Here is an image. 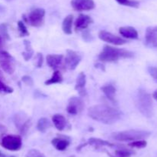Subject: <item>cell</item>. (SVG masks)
<instances>
[{"instance_id": "cell-23", "label": "cell", "mask_w": 157, "mask_h": 157, "mask_svg": "<svg viewBox=\"0 0 157 157\" xmlns=\"http://www.w3.org/2000/svg\"><path fill=\"white\" fill-rule=\"evenodd\" d=\"M62 81H63L62 74L61 73L60 71L55 70V72H53V75H52V77L44 82V84H45L46 86H50V85L61 83H62Z\"/></svg>"}, {"instance_id": "cell-18", "label": "cell", "mask_w": 157, "mask_h": 157, "mask_svg": "<svg viewBox=\"0 0 157 157\" xmlns=\"http://www.w3.org/2000/svg\"><path fill=\"white\" fill-rule=\"evenodd\" d=\"M52 122L58 130L62 131L67 126V120L61 114H55L52 116Z\"/></svg>"}, {"instance_id": "cell-1", "label": "cell", "mask_w": 157, "mask_h": 157, "mask_svg": "<svg viewBox=\"0 0 157 157\" xmlns=\"http://www.w3.org/2000/svg\"><path fill=\"white\" fill-rule=\"evenodd\" d=\"M87 115L92 119L107 125L117 123L121 118L122 113L117 109L108 105L99 104L91 106L87 110Z\"/></svg>"}, {"instance_id": "cell-24", "label": "cell", "mask_w": 157, "mask_h": 157, "mask_svg": "<svg viewBox=\"0 0 157 157\" xmlns=\"http://www.w3.org/2000/svg\"><path fill=\"white\" fill-rule=\"evenodd\" d=\"M51 127H52L51 122L47 118H44V117L39 119L38 123H37V129L39 132H43V133L45 132Z\"/></svg>"}, {"instance_id": "cell-25", "label": "cell", "mask_w": 157, "mask_h": 157, "mask_svg": "<svg viewBox=\"0 0 157 157\" xmlns=\"http://www.w3.org/2000/svg\"><path fill=\"white\" fill-rule=\"evenodd\" d=\"M24 46L25 47V52H23L21 53L23 58L25 61H29L32 57L34 54V50L32 47V44L28 40H24Z\"/></svg>"}, {"instance_id": "cell-11", "label": "cell", "mask_w": 157, "mask_h": 157, "mask_svg": "<svg viewBox=\"0 0 157 157\" xmlns=\"http://www.w3.org/2000/svg\"><path fill=\"white\" fill-rule=\"evenodd\" d=\"M71 5L72 8L78 12L90 11L95 8L94 0H71Z\"/></svg>"}, {"instance_id": "cell-39", "label": "cell", "mask_w": 157, "mask_h": 157, "mask_svg": "<svg viewBox=\"0 0 157 157\" xmlns=\"http://www.w3.org/2000/svg\"><path fill=\"white\" fill-rule=\"evenodd\" d=\"M3 79H4V76H3L2 72L0 71V81H3Z\"/></svg>"}, {"instance_id": "cell-21", "label": "cell", "mask_w": 157, "mask_h": 157, "mask_svg": "<svg viewBox=\"0 0 157 157\" xmlns=\"http://www.w3.org/2000/svg\"><path fill=\"white\" fill-rule=\"evenodd\" d=\"M74 16L72 15H68L64 18L62 22V30L66 35L72 34V24H73Z\"/></svg>"}, {"instance_id": "cell-12", "label": "cell", "mask_w": 157, "mask_h": 157, "mask_svg": "<svg viewBox=\"0 0 157 157\" xmlns=\"http://www.w3.org/2000/svg\"><path fill=\"white\" fill-rule=\"evenodd\" d=\"M145 42L149 47L157 48V26H150L146 30Z\"/></svg>"}, {"instance_id": "cell-16", "label": "cell", "mask_w": 157, "mask_h": 157, "mask_svg": "<svg viewBox=\"0 0 157 157\" xmlns=\"http://www.w3.org/2000/svg\"><path fill=\"white\" fill-rule=\"evenodd\" d=\"M119 32L121 35L127 38L136 39L138 38V32L136 29L131 26H124L119 29Z\"/></svg>"}, {"instance_id": "cell-28", "label": "cell", "mask_w": 157, "mask_h": 157, "mask_svg": "<svg viewBox=\"0 0 157 157\" xmlns=\"http://www.w3.org/2000/svg\"><path fill=\"white\" fill-rule=\"evenodd\" d=\"M120 5L125 6H129V7L138 8L140 6V2L137 1H133V0H116Z\"/></svg>"}, {"instance_id": "cell-41", "label": "cell", "mask_w": 157, "mask_h": 157, "mask_svg": "<svg viewBox=\"0 0 157 157\" xmlns=\"http://www.w3.org/2000/svg\"><path fill=\"white\" fill-rule=\"evenodd\" d=\"M2 40H3V39H2V38H1V37H0V45H1V43H2Z\"/></svg>"}, {"instance_id": "cell-9", "label": "cell", "mask_w": 157, "mask_h": 157, "mask_svg": "<svg viewBox=\"0 0 157 157\" xmlns=\"http://www.w3.org/2000/svg\"><path fill=\"white\" fill-rule=\"evenodd\" d=\"M81 61V56L79 53L74 50L67 49L64 62L65 66L70 70H75Z\"/></svg>"}, {"instance_id": "cell-42", "label": "cell", "mask_w": 157, "mask_h": 157, "mask_svg": "<svg viewBox=\"0 0 157 157\" xmlns=\"http://www.w3.org/2000/svg\"><path fill=\"white\" fill-rule=\"evenodd\" d=\"M8 1H10V0H8Z\"/></svg>"}, {"instance_id": "cell-20", "label": "cell", "mask_w": 157, "mask_h": 157, "mask_svg": "<svg viewBox=\"0 0 157 157\" xmlns=\"http://www.w3.org/2000/svg\"><path fill=\"white\" fill-rule=\"evenodd\" d=\"M85 145H90V146H96L97 148L98 147H102V146H114L115 144L113 143H110V142L107 141V140L101 139L98 138H90L89 139L88 141L85 143Z\"/></svg>"}, {"instance_id": "cell-31", "label": "cell", "mask_w": 157, "mask_h": 157, "mask_svg": "<svg viewBox=\"0 0 157 157\" xmlns=\"http://www.w3.org/2000/svg\"><path fill=\"white\" fill-rule=\"evenodd\" d=\"M25 157H45V155L40 152L39 150L35 149H32L28 151L26 153Z\"/></svg>"}, {"instance_id": "cell-8", "label": "cell", "mask_w": 157, "mask_h": 157, "mask_svg": "<svg viewBox=\"0 0 157 157\" xmlns=\"http://www.w3.org/2000/svg\"><path fill=\"white\" fill-rule=\"evenodd\" d=\"M98 37L102 41L110 43V44L116 45V46H122V45L127 43V40L124 39L118 35H113V33L107 32V31H100L98 33Z\"/></svg>"}, {"instance_id": "cell-14", "label": "cell", "mask_w": 157, "mask_h": 157, "mask_svg": "<svg viewBox=\"0 0 157 157\" xmlns=\"http://www.w3.org/2000/svg\"><path fill=\"white\" fill-rule=\"evenodd\" d=\"M70 140L67 139V137L62 135L55 137L52 140V144L58 151H64L70 146Z\"/></svg>"}, {"instance_id": "cell-26", "label": "cell", "mask_w": 157, "mask_h": 157, "mask_svg": "<svg viewBox=\"0 0 157 157\" xmlns=\"http://www.w3.org/2000/svg\"><path fill=\"white\" fill-rule=\"evenodd\" d=\"M0 37L4 40L10 39V36L8 32V25L6 23L0 24Z\"/></svg>"}, {"instance_id": "cell-32", "label": "cell", "mask_w": 157, "mask_h": 157, "mask_svg": "<svg viewBox=\"0 0 157 157\" xmlns=\"http://www.w3.org/2000/svg\"><path fill=\"white\" fill-rule=\"evenodd\" d=\"M0 92H5V93H12L13 92V89L10 86L5 84L2 81H0Z\"/></svg>"}, {"instance_id": "cell-5", "label": "cell", "mask_w": 157, "mask_h": 157, "mask_svg": "<svg viewBox=\"0 0 157 157\" xmlns=\"http://www.w3.org/2000/svg\"><path fill=\"white\" fill-rule=\"evenodd\" d=\"M44 16H45V10L41 8H36L29 12L27 17L23 15V18L26 22L33 27H40L43 26L44 22Z\"/></svg>"}, {"instance_id": "cell-10", "label": "cell", "mask_w": 157, "mask_h": 157, "mask_svg": "<svg viewBox=\"0 0 157 157\" xmlns=\"http://www.w3.org/2000/svg\"><path fill=\"white\" fill-rule=\"evenodd\" d=\"M14 123L21 134H25L30 127L31 119L23 115L22 113H18L14 116Z\"/></svg>"}, {"instance_id": "cell-19", "label": "cell", "mask_w": 157, "mask_h": 157, "mask_svg": "<svg viewBox=\"0 0 157 157\" xmlns=\"http://www.w3.org/2000/svg\"><path fill=\"white\" fill-rule=\"evenodd\" d=\"M101 90L104 92L107 99L112 103H116L115 95H116V89L114 86L111 84L105 85L101 87Z\"/></svg>"}, {"instance_id": "cell-17", "label": "cell", "mask_w": 157, "mask_h": 157, "mask_svg": "<svg viewBox=\"0 0 157 157\" xmlns=\"http://www.w3.org/2000/svg\"><path fill=\"white\" fill-rule=\"evenodd\" d=\"M63 58H64L63 55L50 54V55H47L46 59H47V63L49 67L52 69H56L61 65Z\"/></svg>"}, {"instance_id": "cell-3", "label": "cell", "mask_w": 157, "mask_h": 157, "mask_svg": "<svg viewBox=\"0 0 157 157\" xmlns=\"http://www.w3.org/2000/svg\"><path fill=\"white\" fill-rule=\"evenodd\" d=\"M136 106L142 115L147 118L153 115V104L151 96L144 89H140L135 99Z\"/></svg>"}, {"instance_id": "cell-40", "label": "cell", "mask_w": 157, "mask_h": 157, "mask_svg": "<svg viewBox=\"0 0 157 157\" xmlns=\"http://www.w3.org/2000/svg\"><path fill=\"white\" fill-rule=\"evenodd\" d=\"M5 11V8L3 7L2 5H0V13H2V12H3Z\"/></svg>"}, {"instance_id": "cell-27", "label": "cell", "mask_w": 157, "mask_h": 157, "mask_svg": "<svg viewBox=\"0 0 157 157\" xmlns=\"http://www.w3.org/2000/svg\"><path fill=\"white\" fill-rule=\"evenodd\" d=\"M133 154V151L126 149H120L115 151V157H130Z\"/></svg>"}, {"instance_id": "cell-7", "label": "cell", "mask_w": 157, "mask_h": 157, "mask_svg": "<svg viewBox=\"0 0 157 157\" xmlns=\"http://www.w3.org/2000/svg\"><path fill=\"white\" fill-rule=\"evenodd\" d=\"M84 108V103L81 99L73 96L69 99L66 110L67 113L72 115H76L81 113Z\"/></svg>"}, {"instance_id": "cell-6", "label": "cell", "mask_w": 157, "mask_h": 157, "mask_svg": "<svg viewBox=\"0 0 157 157\" xmlns=\"http://www.w3.org/2000/svg\"><path fill=\"white\" fill-rule=\"evenodd\" d=\"M1 146L9 151H18L22 146V139L18 135H6L2 139Z\"/></svg>"}, {"instance_id": "cell-35", "label": "cell", "mask_w": 157, "mask_h": 157, "mask_svg": "<svg viewBox=\"0 0 157 157\" xmlns=\"http://www.w3.org/2000/svg\"><path fill=\"white\" fill-rule=\"evenodd\" d=\"M2 59H13V58L6 51H0V60Z\"/></svg>"}, {"instance_id": "cell-34", "label": "cell", "mask_w": 157, "mask_h": 157, "mask_svg": "<svg viewBox=\"0 0 157 157\" xmlns=\"http://www.w3.org/2000/svg\"><path fill=\"white\" fill-rule=\"evenodd\" d=\"M21 81H22L25 84L27 85V86H32L34 85L33 79H32L30 76H29V75H24V76H22Z\"/></svg>"}, {"instance_id": "cell-29", "label": "cell", "mask_w": 157, "mask_h": 157, "mask_svg": "<svg viewBox=\"0 0 157 157\" xmlns=\"http://www.w3.org/2000/svg\"><path fill=\"white\" fill-rule=\"evenodd\" d=\"M128 146L132 148H136V149H143L147 146V142L146 140H136V141L131 142L128 143Z\"/></svg>"}, {"instance_id": "cell-30", "label": "cell", "mask_w": 157, "mask_h": 157, "mask_svg": "<svg viewBox=\"0 0 157 157\" xmlns=\"http://www.w3.org/2000/svg\"><path fill=\"white\" fill-rule=\"evenodd\" d=\"M17 25H18V31H19L20 36H29L30 33H29V32L28 31L25 23L21 21H18Z\"/></svg>"}, {"instance_id": "cell-4", "label": "cell", "mask_w": 157, "mask_h": 157, "mask_svg": "<svg viewBox=\"0 0 157 157\" xmlns=\"http://www.w3.org/2000/svg\"><path fill=\"white\" fill-rule=\"evenodd\" d=\"M150 132L137 129H129L112 133L111 137L120 142H133L136 140L146 139L150 135Z\"/></svg>"}, {"instance_id": "cell-22", "label": "cell", "mask_w": 157, "mask_h": 157, "mask_svg": "<svg viewBox=\"0 0 157 157\" xmlns=\"http://www.w3.org/2000/svg\"><path fill=\"white\" fill-rule=\"evenodd\" d=\"M0 66L8 74H12L15 72V65L13 64L12 59L0 60Z\"/></svg>"}, {"instance_id": "cell-37", "label": "cell", "mask_w": 157, "mask_h": 157, "mask_svg": "<svg viewBox=\"0 0 157 157\" xmlns=\"http://www.w3.org/2000/svg\"><path fill=\"white\" fill-rule=\"evenodd\" d=\"M0 157H15V155H6V154H4L3 152H2L0 151Z\"/></svg>"}, {"instance_id": "cell-15", "label": "cell", "mask_w": 157, "mask_h": 157, "mask_svg": "<svg viewBox=\"0 0 157 157\" xmlns=\"http://www.w3.org/2000/svg\"><path fill=\"white\" fill-rule=\"evenodd\" d=\"M87 83V78H86V75L84 72H80L78 75V78L76 80V85H75V89L79 92L81 95H85L86 91H85V85Z\"/></svg>"}, {"instance_id": "cell-2", "label": "cell", "mask_w": 157, "mask_h": 157, "mask_svg": "<svg viewBox=\"0 0 157 157\" xmlns=\"http://www.w3.org/2000/svg\"><path fill=\"white\" fill-rule=\"evenodd\" d=\"M134 56V53L130 51L123 49L113 47L106 45L104 46L102 51L100 52L98 58L100 61L104 62H113L120 58H130Z\"/></svg>"}, {"instance_id": "cell-36", "label": "cell", "mask_w": 157, "mask_h": 157, "mask_svg": "<svg viewBox=\"0 0 157 157\" xmlns=\"http://www.w3.org/2000/svg\"><path fill=\"white\" fill-rule=\"evenodd\" d=\"M37 58H38V62H37V67L41 68L43 64V55L42 54L38 52L37 55Z\"/></svg>"}, {"instance_id": "cell-33", "label": "cell", "mask_w": 157, "mask_h": 157, "mask_svg": "<svg viewBox=\"0 0 157 157\" xmlns=\"http://www.w3.org/2000/svg\"><path fill=\"white\" fill-rule=\"evenodd\" d=\"M148 71L150 75L153 77V78L155 80V82L157 83V68L153 67V66H150V67L148 68Z\"/></svg>"}, {"instance_id": "cell-13", "label": "cell", "mask_w": 157, "mask_h": 157, "mask_svg": "<svg viewBox=\"0 0 157 157\" xmlns=\"http://www.w3.org/2000/svg\"><path fill=\"white\" fill-rule=\"evenodd\" d=\"M91 23H93L91 17L84 14H80L75 23V30L78 31L87 29Z\"/></svg>"}, {"instance_id": "cell-38", "label": "cell", "mask_w": 157, "mask_h": 157, "mask_svg": "<svg viewBox=\"0 0 157 157\" xmlns=\"http://www.w3.org/2000/svg\"><path fill=\"white\" fill-rule=\"evenodd\" d=\"M153 98H154L155 99H156V101H157V89H156V91H155L154 92H153Z\"/></svg>"}]
</instances>
